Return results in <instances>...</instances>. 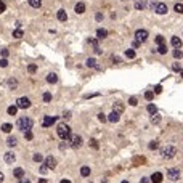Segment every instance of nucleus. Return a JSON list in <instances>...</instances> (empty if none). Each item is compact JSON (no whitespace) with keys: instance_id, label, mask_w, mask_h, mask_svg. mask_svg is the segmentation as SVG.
<instances>
[{"instance_id":"nucleus-2","label":"nucleus","mask_w":183,"mask_h":183,"mask_svg":"<svg viewBox=\"0 0 183 183\" xmlns=\"http://www.w3.org/2000/svg\"><path fill=\"white\" fill-rule=\"evenodd\" d=\"M16 127L21 130V132H27V130L32 129V120L29 117H20L16 122Z\"/></svg>"},{"instance_id":"nucleus-6","label":"nucleus","mask_w":183,"mask_h":183,"mask_svg":"<svg viewBox=\"0 0 183 183\" xmlns=\"http://www.w3.org/2000/svg\"><path fill=\"white\" fill-rule=\"evenodd\" d=\"M167 177H169V180H172V181H178V180H180V170L175 169V167L169 169V170H167Z\"/></svg>"},{"instance_id":"nucleus-33","label":"nucleus","mask_w":183,"mask_h":183,"mask_svg":"<svg viewBox=\"0 0 183 183\" xmlns=\"http://www.w3.org/2000/svg\"><path fill=\"white\" fill-rule=\"evenodd\" d=\"M145 98H146L148 101H151L153 98H154V92H151V90H148L146 93H145Z\"/></svg>"},{"instance_id":"nucleus-24","label":"nucleus","mask_w":183,"mask_h":183,"mask_svg":"<svg viewBox=\"0 0 183 183\" xmlns=\"http://www.w3.org/2000/svg\"><path fill=\"white\" fill-rule=\"evenodd\" d=\"M81 175H82V177H88V175H90V167L84 166V167L81 169Z\"/></svg>"},{"instance_id":"nucleus-26","label":"nucleus","mask_w":183,"mask_h":183,"mask_svg":"<svg viewBox=\"0 0 183 183\" xmlns=\"http://www.w3.org/2000/svg\"><path fill=\"white\" fill-rule=\"evenodd\" d=\"M85 64L88 68H95L96 66V61H95V58H88L87 61H85Z\"/></svg>"},{"instance_id":"nucleus-10","label":"nucleus","mask_w":183,"mask_h":183,"mask_svg":"<svg viewBox=\"0 0 183 183\" xmlns=\"http://www.w3.org/2000/svg\"><path fill=\"white\" fill-rule=\"evenodd\" d=\"M45 166H47V169H55L56 167V159L53 157V156H48V157H45Z\"/></svg>"},{"instance_id":"nucleus-36","label":"nucleus","mask_w":183,"mask_h":183,"mask_svg":"<svg viewBox=\"0 0 183 183\" xmlns=\"http://www.w3.org/2000/svg\"><path fill=\"white\" fill-rule=\"evenodd\" d=\"M129 105H130V106H137V105H138L137 96H132V98H130V100H129Z\"/></svg>"},{"instance_id":"nucleus-30","label":"nucleus","mask_w":183,"mask_h":183,"mask_svg":"<svg viewBox=\"0 0 183 183\" xmlns=\"http://www.w3.org/2000/svg\"><path fill=\"white\" fill-rule=\"evenodd\" d=\"M146 109H148V112H149V114H156V112H157V108L154 106V105H148V108H146Z\"/></svg>"},{"instance_id":"nucleus-47","label":"nucleus","mask_w":183,"mask_h":183,"mask_svg":"<svg viewBox=\"0 0 183 183\" xmlns=\"http://www.w3.org/2000/svg\"><path fill=\"white\" fill-rule=\"evenodd\" d=\"M157 146H159L157 142H151V143H149V149H156Z\"/></svg>"},{"instance_id":"nucleus-7","label":"nucleus","mask_w":183,"mask_h":183,"mask_svg":"<svg viewBox=\"0 0 183 183\" xmlns=\"http://www.w3.org/2000/svg\"><path fill=\"white\" fill-rule=\"evenodd\" d=\"M135 40H138L140 44H142V42H146L148 40V31L146 29H138L135 32Z\"/></svg>"},{"instance_id":"nucleus-58","label":"nucleus","mask_w":183,"mask_h":183,"mask_svg":"<svg viewBox=\"0 0 183 183\" xmlns=\"http://www.w3.org/2000/svg\"><path fill=\"white\" fill-rule=\"evenodd\" d=\"M39 183H47V180H45V178H40V180H39Z\"/></svg>"},{"instance_id":"nucleus-12","label":"nucleus","mask_w":183,"mask_h":183,"mask_svg":"<svg viewBox=\"0 0 183 183\" xmlns=\"http://www.w3.org/2000/svg\"><path fill=\"white\" fill-rule=\"evenodd\" d=\"M162 180H164V175H162L161 172H154L153 175H151V181L153 183H161Z\"/></svg>"},{"instance_id":"nucleus-39","label":"nucleus","mask_w":183,"mask_h":183,"mask_svg":"<svg viewBox=\"0 0 183 183\" xmlns=\"http://www.w3.org/2000/svg\"><path fill=\"white\" fill-rule=\"evenodd\" d=\"M44 101H45V103L51 101V93H48V92H47V93H44Z\"/></svg>"},{"instance_id":"nucleus-23","label":"nucleus","mask_w":183,"mask_h":183,"mask_svg":"<svg viewBox=\"0 0 183 183\" xmlns=\"http://www.w3.org/2000/svg\"><path fill=\"white\" fill-rule=\"evenodd\" d=\"M157 53L159 55H166L167 53V45H164V44H161L157 47Z\"/></svg>"},{"instance_id":"nucleus-29","label":"nucleus","mask_w":183,"mask_h":183,"mask_svg":"<svg viewBox=\"0 0 183 183\" xmlns=\"http://www.w3.org/2000/svg\"><path fill=\"white\" fill-rule=\"evenodd\" d=\"M181 56H183V53L180 51V48L173 50V58H175V59H181Z\"/></svg>"},{"instance_id":"nucleus-50","label":"nucleus","mask_w":183,"mask_h":183,"mask_svg":"<svg viewBox=\"0 0 183 183\" xmlns=\"http://www.w3.org/2000/svg\"><path fill=\"white\" fill-rule=\"evenodd\" d=\"M63 117H64V119H71V112H69V111L63 112Z\"/></svg>"},{"instance_id":"nucleus-18","label":"nucleus","mask_w":183,"mask_h":183,"mask_svg":"<svg viewBox=\"0 0 183 183\" xmlns=\"http://www.w3.org/2000/svg\"><path fill=\"white\" fill-rule=\"evenodd\" d=\"M96 37H98L100 40L106 39V37H108V31H106V29H101V27H100V29L96 31Z\"/></svg>"},{"instance_id":"nucleus-8","label":"nucleus","mask_w":183,"mask_h":183,"mask_svg":"<svg viewBox=\"0 0 183 183\" xmlns=\"http://www.w3.org/2000/svg\"><path fill=\"white\" fill-rule=\"evenodd\" d=\"M154 10H156V13H157V15H166V13L169 11V8H167V5H166V3L159 2V3H156Z\"/></svg>"},{"instance_id":"nucleus-9","label":"nucleus","mask_w":183,"mask_h":183,"mask_svg":"<svg viewBox=\"0 0 183 183\" xmlns=\"http://www.w3.org/2000/svg\"><path fill=\"white\" fill-rule=\"evenodd\" d=\"M56 122V117H51V116H45L44 120H42V127H51Z\"/></svg>"},{"instance_id":"nucleus-60","label":"nucleus","mask_w":183,"mask_h":183,"mask_svg":"<svg viewBox=\"0 0 183 183\" xmlns=\"http://www.w3.org/2000/svg\"><path fill=\"white\" fill-rule=\"evenodd\" d=\"M180 76L183 77V69H180Z\"/></svg>"},{"instance_id":"nucleus-37","label":"nucleus","mask_w":183,"mask_h":183,"mask_svg":"<svg viewBox=\"0 0 183 183\" xmlns=\"http://www.w3.org/2000/svg\"><path fill=\"white\" fill-rule=\"evenodd\" d=\"M32 159H34L35 162H42V161H44V156H42V154H34V157H32Z\"/></svg>"},{"instance_id":"nucleus-21","label":"nucleus","mask_w":183,"mask_h":183,"mask_svg":"<svg viewBox=\"0 0 183 183\" xmlns=\"http://www.w3.org/2000/svg\"><path fill=\"white\" fill-rule=\"evenodd\" d=\"M13 173H15V177L18 178V180H20V178H23V177H24V170H23L21 167L15 169V172H13Z\"/></svg>"},{"instance_id":"nucleus-56","label":"nucleus","mask_w":183,"mask_h":183,"mask_svg":"<svg viewBox=\"0 0 183 183\" xmlns=\"http://www.w3.org/2000/svg\"><path fill=\"white\" fill-rule=\"evenodd\" d=\"M112 61H114V63H120V58H117V56H114V58H112Z\"/></svg>"},{"instance_id":"nucleus-45","label":"nucleus","mask_w":183,"mask_h":183,"mask_svg":"<svg viewBox=\"0 0 183 183\" xmlns=\"http://www.w3.org/2000/svg\"><path fill=\"white\" fill-rule=\"evenodd\" d=\"M24 138H26V140H32V132H31V130L24 132Z\"/></svg>"},{"instance_id":"nucleus-34","label":"nucleus","mask_w":183,"mask_h":183,"mask_svg":"<svg viewBox=\"0 0 183 183\" xmlns=\"http://www.w3.org/2000/svg\"><path fill=\"white\" fill-rule=\"evenodd\" d=\"M153 117H151V122L153 124H159V120H161V116H157V112L156 114H151Z\"/></svg>"},{"instance_id":"nucleus-57","label":"nucleus","mask_w":183,"mask_h":183,"mask_svg":"<svg viewBox=\"0 0 183 183\" xmlns=\"http://www.w3.org/2000/svg\"><path fill=\"white\" fill-rule=\"evenodd\" d=\"M3 178H5V175H3V173H2V172H0V183H2V181H3Z\"/></svg>"},{"instance_id":"nucleus-54","label":"nucleus","mask_w":183,"mask_h":183,"mask_svg":"<svg viewBox=\"0 0 183 183\" xmlns=\"http://www.w3.org/2000/svg\"><path fill=\"white\" fill-rule=\"evenodd\" d=\"M18 183H31V181L27 180V178H24V177H23V178H20V181H18Z\"/></svg>"},{"instance_id":"nucleus-43","label":"nucleus","mask_w":183,"mask_h":183,"mask_svg":"<svg viewBox=\"0 0 183 183\" xmlns=\"http://www.w3.org/2000/svg\"><path fill=\"white\" fill-rule=\"evenodd\" d=\"M154 40H156V44H157V45L164 44V37H162V35H157V37H156V39H154Z\"/></svg>"},{"instance_id":"nucleus-31","label":"nucleus","mask_w":183,"mask_h":183,"mask_svg":"<svg viewBox=\"0 0 183 183\" xmlns=\"http://www.w3.org/2000/svg\"><path fill=\"white\" fill-rule=\"evenodd\" d=\"M7 145H8V146H15V145H16V138L15 137H8Z\"/></svg>"},{"instance_id":"nucleus-52","label":"nucleus","mask_w":183,"mask_h":183,"mask_svg":"<svg viewBox=\"0 0 183 183\" xmlns=\"http://www.w3.org/2000/svg\"><path fill=\"white\" fill-rule=\"evenodd\" d=\"M90 143H92V146L95 148V149L98 148V143H96V140H90Z\"/></svg>"},{"instance_id":"nucleus-42","label":"nucleus","mask_w":183,"mask_h":183,"mask_svg":"<svg viewBox=\"0 0 183 183\" xmlns=\"http://www.w3.org/2000/svg\"><path fill=\"white\" fill-rule=\"evenodd\" d=\"M135 8H137V10H143V8H145V3H143V2H137V3H135Z\"/></svg>"},{"instance_id":"nucleus-40","label":"nucleus","mask_w":183,"mask_h":183,"mask_svg":"<svg viewBox=\"0 0 183 183\" xmlns=\"http://www.w3.org/2000/svg\"><path fill=\"white\" fill-rule=\"evenodd\" d=\"M98 120H100V122H106V120H108L106 114H103V112H100V114H98Z\"/></svg>"},{"instance_id":"nucleus-61","label":"nucleus","mask_w":183,"mask_h":183,"mask_svg":"<svg viewBox=\"0 0 183 183\" xmlns=\"http://www.w3.org/2000/svg\"><path fill=\"white\" fill-rule=\"evenodd\" d=\"M120 183H129V181H127V180H124V181H120Z\"/></svg>"},{"instance_id":"nucleus-38","label":"nucleus","mask_w":183,"mask_h":183,"mask_svg":"<svg viewBox=\"0 0 183 183\" xmlns=\"http://www.w3.org/2000/svg\"><path fill=\"white\" fill-rule=\"evenodd\" d=\"M27 71H29L31 74H34L37 71V66H35V64H29V66H27Z\"/></svg>"},{"instance_id":"nucleus-32","label":"nucleus","mask_w":183,"mask_h":183,"mask_svg":"<svg viewBox=\"0 0 183 183\" xmlns=\"http://www.w3.org/2000/svg\"><path fill=\"white\" fill-rule=\"evenodd\" d=\"M13 37H15V39H21V37H23V31L21 29L13 31Z\"/></svg>"},{"instance_id":"nucleus-41","label":"nucleus","mask_w":183,"mask_h":183,"mask_svg":"<svg viewBox=\"0 0 183 183\" xmlns=\"http://www.w3.org/2000/svg\"><path fill=\"white\" fill-rule=\"evenodd\" d=\"M172 71L180 72V64H178V63H173V64H172Z\"/></svg>"},{"instance_id":"nucleus-48","label":"nucleus","mask_w":183,"mask_h":183,"mask_svg":"<svg viewBox=\"0 0 183 183\" xmlns=\"http://www.w3.org/2000/svg\"><path fill=\"white\" fill-rule=\"evenodd\" d=\"M0 53H2V56H3V58H7V56H8V55H10V51H8L7 48H3L2 51H0Z\"/></svg>"},{"instance_id":"nucleus-17","label":"nucleus","mask_w":183,"mask_h":183,"mask_svg":"<svg viewBox=\"0 0 183 183\" xmlns=\"http://www.w3.org/2000/svg\"><path fill=\"white\" fill-rule=\"evenodd\" d=\"M112 111L117 112V114H122V112H124V105H122V103H114V105H112Z\"/></svg>"},{"instance_id":"nucleus-51","label":"nucleus","mask_w":183,"mask_h":183,"mask_svg":"<svg viewBox=\"0 0 183 183\" xmlns=\"http://www.w3.org/2000/svg\"><path fill=\"white\" fill-rule=\"evenodd\" d=\"M95 20H96V21H101V20H103V15H101V13H96V15H95Z\"/></svg>"},{"instance_id":"nucleus-49","label":"nucleus","mask_w":183,"mask_h":183,"mask_svg":"<svg viewBox=\"0 0 183 183\" xmlns=\"http://www.w3.org/2000/svg\"><path fill=\"white\" fill-rule=\"evenodd\" d=\"M161 92H162V87H161V85H156V87H154V93H157V95H159Z\"/></svg>"},{"instance_id":"nucleus-11","label":"nucleus","mask_w":183,"mask_h":183,"mask_svg":"<svg viewBox=\"0 0 183 183\" xmlns=\"http://www.w3.org/2000/svg\"><path fill=\"white\" fill-rule=\"evenodd\" d=\"M3 159H5V162H7V164H13V162L16 161V156H15V154H13L11 151H8V153H5Z\"/></svg>"},{"instance_id":"nucleus-15","label":"nucleus","mask_w":183,"mask_h":183,"mask_svg":"<svg viewBox=\"0 0 183 183\" xmlns=\"http://www.w3.org/2000/svg\"><path fill=\"white\" fill-rule=\"evenodd\" d=\"M119 119H120V114H117V112H114V111H112L111 114L108 116V120H109V122H112V124L119 122Z\"/></svg>"},{"instance_id":"nucleus-1","label":"nucleus","mask_w":183,"mask_h":183,"mask_svg":"<svg viewBox=\"0 0 183 183\" xmlns=\"http://www.w3.org/2000/svg\"><path fill=\"white\" fill-rule=\"evenodd\" d=\"M56 133H58V137L61 138V140H66L71 137V129H69V125L68 124H59L58 127H56Z\"/></svg>"},{"instance_id":"nucleus-4","label":"nucleus","mask_w":183,"mask_h":183,"mask_svg":"<svg viewBox=\"0 0 183 183\" xmlns=\"http://www.w3.org/2000/svg\"><path fill=\"white\" fill-rule=\"evenodd\" d=\"M69 146L74 148V149L81 148L82 146V137L81 135H71V137H69Z\"/></svg>"},{"instance_id":"nucleus-55","label":"nucleus","mask_w":183,"mask_h":183,"mask_svg":"<svg viewBox=\"0 0 183 183\" xmlns=\"http://www.w3.org/2000/svg\"><path fill=\"white\" fill-rule=\"evenodd\" d=\"M140 183H149V178H146V177H143L142 180H140Z\"/></svg>"},{"instance_id":"nucleus-28","label":"nucleus","mask_w":183,"mask_h":183,"mask_svg":"<svg viewBox=\"0 0 183 183\" xmlns=\"http://www.w3.org/2000/svg\"><path fill=\"white\" fill-rule=\"evenodd\" d=\"M11 129H13V125H11V124H3V125H2V130H3L5 133H10V132H11Z\"/></svg>"},{"instance_id":"nucleus-59","label":"nucleus","mask_w":183,"mask_h":183,"mask_svg":"<svg viewBox=\"0 0 183 183\" xmlns=\"http://www.w3.org/2000/svg\"><path fill=\"white\" fill-rule=\"evenodd\" d=\"M59 183H71V181H69V180H61Z\"/></svg>"},{"instance_id":"nucleus-25","label":"nucleus","mask_w":183,"mask_h":183,"mask_svg":"<svg viewBox=\"0 0 183 183\" xmlns=\"http://www.w3.org/2000/svg\"><path fill=\"white\" fill-rule=\"evenodd\" d=\"M7 112H8L10 116H16V112H18V106H10V108L7 109Z\"/></svg>"},{"instance_id":"nucleus-14","label":"nucleus","mask_w":183,"mask_h":183,"mask_svg":"<svg viewBox=\"0 0 183 183\" xmlns=\"http://www.w3.org/2000/svg\"><path fill=\"white\" fill-rule=\"evenodd\" d=\"M74 11H76L77 15H82V13L85 11V3H84V2L76 3V7H74Z\"/></svg>"},{"instance_id":"nucleus-20","label":"nucleus","mask_w":183,"mask_h":183,"mask_svg":"<svg viewBox=\"0 0 183 183\" xmlns=\"http://www.w3.org/2000/svg\"><path fill=\"white\" fill-rule=\"evenodd\" d=\"M29 2V5L32 8H40L42 7V0H27Z\"/></svg>"},{"instance_id":"nucleus-3","label":"nucleus","mask_w":183,"mask_h":183,"mask_svg":"<svg viewBox=\"0 0 183 183\" xmlns=\"http://www.w3.org/2000/svg\"><path fill=\"white\" fill-rule=\"evenodd\" d=\"M175 154H177V149L173 146H170V145H169V146H164L161 149V157L162 159H172Z\"/></svg>"},{"instance_id":"nucleus-27","label":"nucleus","mask_w":183,"mask_h":183,"mask_svg":"<svg viewBox=\"0 0 183 183\" xmlns=\"http://www.w3.org/2000/svg\"><path fill=\"white\" fill-rule=\"evenodd\" d=\"M173 10H175V13H183V3H181V2L175 3V7H173Z\"/></svg>"},{"instance_id":"nucleus-13","label":"nucleus","mask_w":183,"mask_h":183,"mask_svg":"<svg viewBox=\"0 0 183 183\" xmlns=\"http://www.w3.org/2000/svg\"><path fill=\"white\" fill-rule=\"evenodd\" d=\"M56 18H58V21L61 23H64V21H68V15H66V10H58V13H56Z\"/></svg>"},{"instance_id":"nucleus-22","label":"nucleus","mask_w":183,"mask_h":183,"mask_svg":"<svg viewBox=\"0 0 183 183\" xmlns=\"http://www.w3.org/2000/svg\"><path fill=\"white\" fill-rule=\"evenodd\" d=\"M125 56H127L129 59H133L135 56H137V53H135V50H132V48H129V50H125Z\"/></svg>"},{"instance_id":"nucleus-16","label":"nucleus","mask_w":183,"mask_h":183,"mask_svg":"<svg viewBox=\"0 0 183 183\" xmlns=\"http://www.w3.org/2000/svg\"><path fill=\"white\" fill-rule=\"evenodd\" d=\"M170 44L175 47V48H180V47H181V39L178 35H173L172 39H170Z\"/></svg>"},{"instance_id":"nucleus-35","label":"nucleus","mask_w":183,"mask_h":183,"mask_svg":"<svg viewBox=\"0 0 183 183\" xmlns=\"http://www.w3.org/2000/svg\"><path fill=\"white\" fill-rule=\"evenodd\" d=\"M8 87H10V88H16L18 87V82L15 81V79H10V81H8Z\"/></svg>"},{"instance_id":"nucleus-44","label":"nucleus","mask_w":183,"mask_h":183,"mask_svg":"<svg viewBox=\"0 0 183 183\" xmlns=\"http://www.w3.org/2000/svg\"><path fill=\"white\" fill-rule=\"evenodd\" d=\"M5 10H7V5H5V3H3V2H2V0H0V15H2V13L5 11Z\"/></svg>"},{"instance_id":"nucleus-19","label":"nucleus","mask_w":183,"mask_h":183,"mask_svg":"<svg viewBox=\"0 0 183 183\" xmlns=\"http://www.w3.org/2000/svg\"><path fill=\"white\" fill-rule=\"evenodd\" d=\"M47 82H48V84H56V82H58V76L53 74V72H50L48 76H47Z\"/></svg>"},{"instance_id":"nucleus-5","label":"nucleus","mask_w":183,"mask_h":183,"mask_svg":"<svg viewBox=\"0 0 183 183\" xmlns=\"http://www.w3.org/2000/svg\"><path fill=\"white\" fill-rule=\"evenodd\" d=\"M16 106H18V109H27V108H31V100L26 96H21L16 100Z\"/></svg>"},{"instance_id":"nucleus-46","label":"nucleus","mask_w":183,"mask_h":183,"mask_svg":"<svg viewBox=\"0 0 183 183\" xmlns=\"http://www.w3.org/2000/svg\"><path fill=\"white\" fill-rule=\"evenodd\" d=\"M8 66V61L3 58V59H0V68H7Z\"/></svg>"},{"instance_id":"nucleus-53","label":"nucleus","mask_w":183,"mask_h":183,"mask_svg":"<svg viewBox=\"0 0 183 183\" xmlns=\"http://www.w3.org/2000/svg\"><path fill=\"white\" fill-rule=\"evenodd\" d=\"M40 172H42V173H45V172H48V169H47V166H45V164H44V166H42V167H40Z\"/></svg>"}]
</instances>
